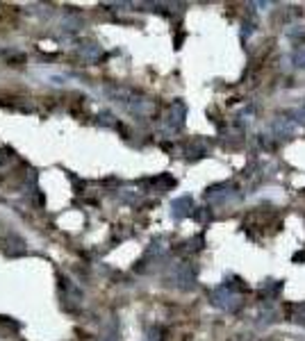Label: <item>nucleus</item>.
<instances>
[{"mask_svg": "<svg viewBox=\"0 0 305 341\" xmlns=\"http://www.w3.org/2000/svg\"><path fill=\"white\" fill-rule=\"evenodd\" d=\"M80 55L84 59H98L100 55H103V48H100L98 43H96V41H89V43H84V45H80Z\"/></svg>", "mask_w": 305, "mask_h": 341, "instance_id": "nucleus-1", "label": "nucleus"}]
</instances>
